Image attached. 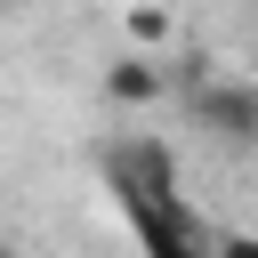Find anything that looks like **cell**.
<instances>
[{"mask_svg":"<svg viewBox=\"0 0 258 258\" xmlns=\"http://www.w3.org/2000/svg\"><path fill=\"white\" fill-rule=\"evenodd\" d=\"M185 105H194V129H210L218 145H250L258 137V89L250 81H194L185 89Z\"/></svg>","mask_w":258,"mask_h":258,"instance_id":"obj_1","label":"cell"},{"mask_svg":"<svg viewBox=\"0 0 258 258\" xmlns=\"http://www.w3.org/2000/svg\"><path fill=\"white\" fill-rule=\"evenodd\" d=\"M0 8H8V0H0Z\"/></svg>","mask_w":258,"mask_h":258,"instance_id":"obj_6","label":"cell"},{"mask_svg":"<svg viewBox=\"0 0 258 258\" xmlns=\"http://www.w3.org/2000/svg\"><path fill=\"white\" fill-rule=\"evenodd\" d=\"M0 258H16V250H8V242H0Z\"/></svg>","mask_w":258,"mask_h":258,"instance_id":"obj_5","label":"cell"},{"mask_svg":"<svg viewBox=\"0 0 258 258\" xmlns=\"http://www.w3.org/2000/svg\"><path fill=\"white\" fill-rule=\"evenodd\" d=\"M153 89H161L153 56H121V64H105V97H113V105H153Z\"/></svg>","mask_w":258,"mask_h":258,"instance_id":"obj_2","label":"cell"},{"mask_svg":"<svg viewBox=\"0 0 258 258\" xmlns=\"http://www.w3.org/2000/svg\"><path fill=\"white\" fill-rule=\"evenodd\" d=\"M210 258H258V242H250V234H218V242H210Z\"/></svg>","mask_w":258,"mask_h":258,"instance_id":"obj_4","label":"cell"},{"mask_svg":"<svg viewBox=\"0 0 258 258\" xmlns=\"http://www.w3.org/2000/svg\"><path fill=\"white\" fill-rule=\"evenodd\" d=\"M129 32H137V40H161V32H169V16H161V8H137V16H129Z\"/></svg>","mask_w":258,"mask_h":258,"instance_id":"obj_3","label":"cell"}]
</instances>
